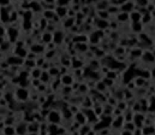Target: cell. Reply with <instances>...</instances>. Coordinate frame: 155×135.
I'll return each instance as SVG.
<instances>
[{"label": "cell", "instance_id": "obj_1", "mask_svg": "<svg viewBox=\"0 0 155 135\" xmlns=\"http://www.w3.org/2000/svg\"><path fill=\"white\" fill-rule=\"evenodd\" d=\"M133 7H135V4L133 3H125L124 5H123V6H122V10H123V11L124 12H133Z\"/></svg>", "mask_w": 155, "mask_h": 135}, {"label": "cell", "instance_id": "obj_2", "mask_svg": "<svg viewBox=\"0 0 155 135\" xmlns=\"http://www.w3.org/2000/svg\"><path fill=\"white\" fill-rule=\"evenodd\" d=\"M131 19L133 21V23H138L139 21H142V14L139 13V11H133L131 12Z\"/></svg>", "mask_w": 155, "mask_h": 135}, {"label": "cell", "instance_id": "obj_3", "mask_svg": "<svg viewBox=\"0 0 155 135\" xmlns=\"http://www.w3.org/2000/svg\"><path fill=\"white\" fill-rule=\"evenodd\" d=\"M143 58H144V61H147V62H154V59H155L154 54L152 52H148V51L143 53Z\"/></svg>", "mask_w": 155, "mask_h": 135}, {"label": "cell", "instance_id": "obj_4", "mask_svg": "<svg viewBox=\"0 0 155 135\" xmlns=\"http://www.w3.org/2000/svg\"><path fill=\"white\" fill-rule=\"evenodd\" d=\"M96 26L100 28V29H103V28H106L108 26V22L106 21V19H99V21L96 22Z\"/></svg>", "mask_w": 155, "mask_h": 135}, {"label": "cell", "instance_id": "obj_5", "mask_svg": "<svg viewBox=\"0 0 155 135\" xmlns=\"http://www.w3.org/2000/svg\"><path fill=\"white\" fill-rule=\"evenodd\" d=\"M118 19H119V21H120V22H125V21H128V19H129V14H128L126 12H122V13L118 16Z\"/></svg>", "mask_w": 155, "mask_h": 135}, {"label": "cell", "instance_id": "obj_6", "mask_svg": "<svg viewBox=\"0 0 155 135\" xmlns=\"http://www.w3.org/2000/svg\"><path fill=\"white\" fill-rule=\"evenodd\" d=\"M150 19H152L150 13H147V14H144V16H142V21H143V23H149V22H150Z\"/></svg>", "mask_w": 155, "mask_h": 135}, {"label": "cell", "instance_id": "obj_7", "mask_svg": "<svg viewBox=\"0 0 155 135\" xmlns=\"http://www.w3.org/2000/svg\"><path fill=\"white\" fill-rule=\"evenodd\" d=\"M133 30H135V32H141V30H142V23H141V22L133 23Z\"/></svg>", "mask_w": 155, "mask_h": 135}, {"label": "cell", "instance_id": "obj_8", "mask_svg": "<svg viewBox=\"0 0 155 135\" xmlns=\"http://www.w3.org/2000/svg\"><path fill=\"white\" fill-rule=\"evenodd\" d=\"M125 129H128V130H133V124L131 123V122H129V123H126L125 124Z\"/></svg>", "mask_w": 155, "mask_h": 135}, {"label": "cell", "instance_id": "obj_9", "mask_svg": "<svg viewBox=\"0 0 155 135\" xmlns=\"http://www.w3.org/2000/svg\"><path fill=\"white\" fill-rule=\"evenodd\" d=\"M152 76H154V77H155V68L153 69V71H152Z\"/></svg>", "mask_w": 155, "mask_h": 135}]
</instances>
